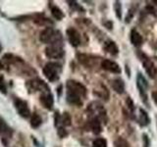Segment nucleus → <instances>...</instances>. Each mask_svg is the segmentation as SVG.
<instances>
[{
	"label": "nucleus",
	"instance_id": "25",
	"mask_svg": "<svg viewBox=\"0 0 157 147\" xmlns=\"http://www.w3.org/2000/svg\"><path fill=\"white\" fill-rule=\"evenodd\" d=\"M152 99L155 102V104L157 105V91H153L152 92Z\"/></svg>",
	"mask_w": 157,
	"mask_h": 147
},
{
	"label": "nucleus",
	"instance_id": "3",
	"mask_svg": "<svg viewBox=\"0 0 157 147\" xmlns=\"http://www.w3.org/2000/svg\"><path fill=\"white\" fill-rule=\"evenodd\" d=\"M62 71L61 66L55 62H49L43 68V75L49 81H56L60 77Z\"/></svg>",
	"mask_w": 157,
	"mask_h": 147
},
{
	"label": "nucleus",
	"instance_id": "5",
	"mask_svg": "<svg viewBox=\"0 0 157 147\" xmlns=\"http://www.w3.org/2000/svg\"><path fill=\"white\" fill-rule=\"evenodd\" d=\"M14 105H15V108H16V110L18 111L19 115L21 117L27 119V118L31 116V111H29L28 103L25 100L20 99V98H15Z\"/></svg>",
	"mask_w": 157,
	"mask_h": 147
},
{
	"label": "nucleus",
	"instance_id": "23",
	"mask_svg": "<svg viewBox=\"0 0 157 147\" xmlns=\"http://www.w3.org/2000/svg\"><path fill=\"white\" fill-rule=\"evenodd\" d=\"M67 134H68V132H67V130L64 129L63 126H59L58 127V135L61 137V138H63V137H65V136H67Z\"/></svg>",
	"mask_w": 157,
	"mask_h": 147
},
{
	"label": "nucleus",
	"instance_id": "6",
	"mask_svg": "<svg viewBox=\"0 0 157 147\" xmlns=\"http://www.w3.org/2000/svg\"><path fill=\"white\" fill-rule=\"evenodd\" d=\"M67 36L69 39V42L71 43V45L74 47H77L80 45L81 43V36L77 29L73 28H69L67 29Z\"/></svg>",
	"mask_w": 157,
	"mask_h": 147
},
{
	"label": "nucleus",
	"instance_id": "1",
	"mask_svg": "<svg viewBox=\"0 0 157 147\" xmlns=\"http://www.w3.org/2000/svg\"><path fill=\"white\" fill-rule=\"evenodd\" d=\"M66 88H67L66 91L67 101L70 104L81 106L82 104V99L83 97H86V86L77 81L70 80L66 83Z\"/></svg>",
	"mask_w": 157,
	"mask_h": 147
},
{
	"label": "nucleus",
	"instance_id": "10",
	"mask_svg": "<svg viewBox=\"0 0 157 147\" xmlns=\"http://www.w3.org/2000/svg\"><path fill=\"white\" fill-rule=\"evenodd\" d=\"M40 102L44 108H46L48 110L52 109L53 104H54V98H53V95L50 93V91L42 92V94L40 95Z\"/></svg>",
	"mask_w": 157,
	"mask_h": 147
},
{
	"label": "nucleus",
	"instance_id": "16",
	"mask_svg": "<svg viewBox=\"0 0 157 147\" xmlns=\"http://www.w3.org/2000/svg\"><path fill=\"white\" fill-rule=\"evenodd\" d=\"M41 124H42L41 117L37 115L36 113H33L31 118V126L33 127V129H37L38 126H41Z\"/></svg>",
	"mask_w": 157,
	"mask_h": 147
},
{
	"label": "nucleus",
	"instance_id": "14",
	"mask_svg": "<svg viewBox=\"0 0 157 147\" xmlns=\"http://www.w3.org/2000/svg\"><path fill=\"white\" fill-rule=\"evenodd\" d=\"M90 129L92 130L93 134H100L101 130H102V127H101V123L100 120L98 118H93V119L90 122Z\"/></svg>",
	"mask_w": 157,
	"mask_h": 147
},
{
	"label": "nucleus",
	"instance_id": "19",
	"mask_svg": "<svg viewBox=\"0 0 157 147\" xmlns=\"http://www.w3.org/2000/svg\"><path fill=\"white\" fill-rule=\"evenodd\" d=\"M92 146L93 147H107V141H106V139L99 137V138L94 139V141H93V143H92Z\"/></svg>",
	"mask_w": 157,
	"mask_h": 147
},
{
	"label": "nucleus",
	"instance_id": "20",
	"mask_svg": "<svg viewBox=\"0 0 157 147\" xmlns=\"http://www.w3.org/2000/svg\"><path fill=\"white\" fill-rule=\"evenodd\" d=\"M115 147H129V143L126 139H124L123 137H118L114 142Z\"/></svg>",
	"mask_w": 157,
	"mask_h": 147
},
{
	"label": "nucleus",
	"instance_id": "12",
	"mask_svg": "<svg viewBox=\"0 0 157 147\" xmlns=\"http://www.w3.org/2000/svg\"><path fill=\"white\" fill-rule=\"evenodd\" d=\"M131 41L132 43V45H135L136 47H140L141 46L142 42H144V39H142V36L136 29H132L131 32Z\"/></svg>",
	"mask_w": 157,
	"mask_h": 147
},
{
	"label": "nucleus",
	"instance_id": "24",
	"mask_svg": "<svg viewBox=\"0 0 157 147\" xmlns=\"http://www.w3.org/2000/svg\"><path fill=\"white\" fill-rule=\"evenodd\" d=\"M127 105H128V107L130 108L131 109V111L132 112H134V109H135V107H134V103H132V99L129 97L127 99Z\"/></svg>",
	"mask_w": 157,
	"mask_h": 147
},
{
	"label": "nucleus",
	"instance_id": "27",
	"mask_svg": "<svg viewBox=\"0 0 157 147\" xmlns=\"http://www.w3.org/2000/svg\"><path fill=\"white\" fill-rule=\"evenodd\" d=\"M2 50V47H1V45H0V51H1Z\"/></svg>",
	"mask_w": 157,
	"mask_h": 147
},
{
	"label": "nucleus",
	"instance_id": "15",
	"mask_svg": "<svg viewBox=\"0 0 157 147\" xmlns=\"http://www.w3.org/2000/svg\"><path fill=\"white\" fill-rule=\"evenodd\" d=\"M112 87L117 93L122 94L125 90V83L122 80H120V78H116V80L112 81Z\"/></svg>",
	"mask_w": 157,
	"mask_h": 147
},
{
	"label": "nucleus",
	"instance_id": "13",
	"mask_svg": "<svg viewBox=\"0 0 157 147\" xmlns=\"http://www.w3.org/2000/svg\"><path fill=\"white\" fill-rule=\"evenodd\" d=\"M104 49L109 54H111V55H117L118 52H119V49H118V46L116 45V43L112 40H108L105 42Z\"/></svg>",
	"mask_w": 157,
	"mask_h": 147
},
{
	"label": "nucleus",
	"instance_id": "26",
	"mask_svg": "<svg viewBox=\"0 0 157 147\" xmlns=\"http://www.w3.org/2000/svg\"><path fill=\"white\" fill-rule=\"evenodd\" d=\"M144 139H145V147H148V139H147V135L146 134H144Z\"/></svg>",
	"mask_w": 157,
	"mask_h": 147
},
{
	"label": "nucleus",
	"instance_id": "8",
	"mask_svg": "<svg viewBox=\"0 0 157 147\" xmlns=\"http://www.w3.org/2000/svg\"><path fill=\"white\" fill-rule=\"evenodd\" d=\"M101 67L102 69L108 71V72H111V73H114V74H120L121 73V68L118 64L114 61H111V60H108V59H105L101 62Z\"/></svg>",
	"mask_w": 157,
	"mask_h": 147
},
{
	"label": "nucleus",
	"instance_id": "18",
	"mask_svg": "<svg viewBox=\"0 0 157 147\" xmlns=\"http://www.w3.org/2000/svg\"><path fill=\"white\" fill-rule=\"evenodd\" d=\"M51 14L54 18L58 20V21H60V20L64 18V13L62 12V10L60 8H58L57 6L51 7Z\"/></svg>",
	"mask_w": 157,
	"mask_h": 147
},
{
	"label": "nucleus",
	"instance_id": "2",
	"mask_svg": "<svg viewBox=\"0 0 157 147\" xmlns=\"http://www.w3.org/2000/svg\"><path fill=\"white\" fill-rule=\"evenodd\" d=\"M39 39H40L41 42L49 44V45L63 42L61 32L55 31V29L50 27H47L45 29H43L40 33V36H39Z\"/></svg>",
	"mask_w": 157,
	"mask_h": 147
},
{
	"label": "nucleus",
	"instance_id": "4",
	"mask_svg": "<svg viewBox=\"0 0 157 147\" xmlns=\"http://www.w3.org/2000/svg\"><path fill=\"white\" fill-rule=\"evenodd\" d=\"M64 54L65 52L63 49V43L51 44L45 49V55L51 59H60L64 56Z\"/></svg>",
	"mask_w": 157,
	"mask_h": 147
},
{
	"label": "nucleus",
	"instance_id": "11",
	"mask_svg": "<svg viewBox=\"0 0 157 147\" xmlns=\"http://www.w3.org/2000/svg\"><path fill=\"white\" fill-rule=\"evenodd\" d=\"M142 65H144L146 73L148 74V76L152 78H154L156 74H157V71H156V68L154 66V64L151 62V60H149L148 58L144 56V58L142 59Z\"/></svg>",
	"mask_w": 157,
	"mask_h": 147
},
{
	"label": "nucleus",
	"instance_id": "22",
	"mask_svg": "<svg viewBox=\"0 0 157 147\" xmlns=\"http://www.w3.org/2000/svg\"><path fill=\"white\" fill-rule=\"evenodd\" d=\"M114 7H115V11H116V16H117V18L118 19H121V17H122V13H121V3L116 1Z\"/></svg>",
	"mask_w": 157,
	"mask_h": 147
},
{
	"label": "nucleus",
	"instance_id": "17",
	"mask_svg": "<svg viewBox=\"0 0 157 147\" xmlns=\"http://www.w3.org/2000/svg\"><path fill=\"white\" fill-rule=\"evenodd\" d=\"M140 124L142 126H145L148 125L149 122H150L149 117H148L147 113L144 109H140Z\"/></svg>",
	"mask_w": 157,
	"mask_h": 147
},
{
	"label": "nucleus",
	"instance_id": "7",
	"mask_svg": "<svg viewBox=\"0 0 157 147\" xmlns=\"http://www.w3.org/2000/svg\"><path fill=\"white\" fill-rule=\"evenodd\" d=\"M0 135L2 136V139H10L13 135V130L10 127L7 123L0 117Z\"/></svg>",
	"mask_w": 157,
	"mask_h": 147
},
{
	"label": "nucleus",
	"instance_id": "9",
	"mask_svg": "<svg viewBox=\"0 0 157 147\" xmlns=\"http://www.w3.org/2000/svg\"><path fill=\"white\" fill-rule=\"evenodd\" d=\"M136 85L139 90L140 92V95L142 97V100H145L146 101V89H147V81L144 78V77L141 75V74H139L136 77Z\"/></svg>",
	"mask_w": 157,
	"mask_h": 147
},
{
	"label": "nucleus",
	"instance_id": "21",
	"mask_svg": "<svg viewBox=\"0 0 157 147\" xmlns=\"http://www.w3.org/2000/svg\"><path fill=\"white\" fill-rule=\"evenodd\" d=\"M0 92L4 95L7 94V85L5 82L4 77L2 75H0Z\"/></svg>",
	"mask_w": 157,
	"mask_h": 147
}]
</instances>
